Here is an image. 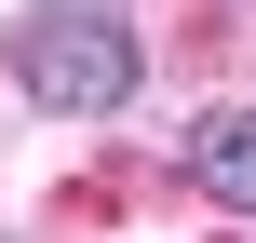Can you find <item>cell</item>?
<instances>
[{
    "label": "cell",
    "mask_w": 256,
    "mask_h": 243,
    "mask_svg": "<svg viewBox=\"0 0 256 243\" xmlns=\"http://www.w3.org/2000/svg\"><path fill=\"white\" fill-rule=\"evenodd\" d=\"M0 68H14V95H40L54 122H108V108H135V81H148V27H135L122 0H27L14 41H0Z\"/></svg>",
    "instance_id": "cell-1"
},
{
    "label": "cell",
    "mask_w": 256,
    "mask_h": 243,
    "mask_svg": "<svg viewBox=\"0 0 256 243\" xmlns=\"http://www.w3.org/2000/svg\"><path fill=\"white\" fill-rule=\"evenodd\" d=\"M189 176H202L230 216H256V108H216V122H189Z\"/></svg>",
    "instance_id": "cell-2"
}]
</instances>
